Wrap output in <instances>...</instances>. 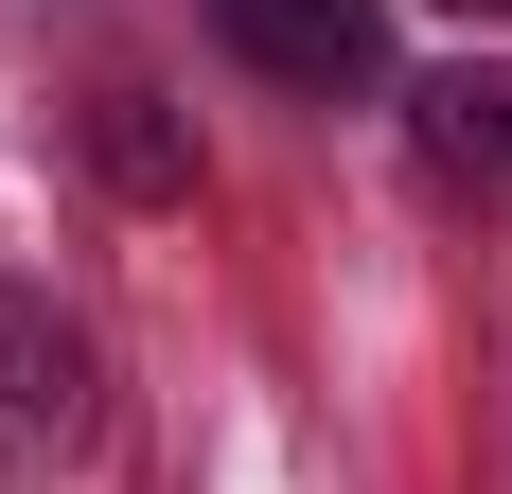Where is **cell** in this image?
Listing matches in <instances>:
<instances>
[{
  "instance_id": "obj_3",
  "label": "cell",
  "mask_w": 512,
  "mask_h": 494,
  "mask_svg": "<svg viewBox=\"0 0 512 494\" xmlns=\"http://www.w3.org/2000/svg\"><path fill=\"white\" fill-rule=\"evenodd\" d=\"M407 142H424V177H442V195L512 212V71H424Z\"/></svg>"
},
{
  "instance_id": "obj_2",
  "label": "cell",
  "mask_w": 512,
  "mask_h": 494,
  "mask_svg": "<svg viewBox=\"0 0 512 494\" xmlns=\"http://www.w3.org/2000/svg\"><path fill=\"white\" fill-rule=\"evenodd\" d=\"M212 36L248 53L265 89L336 106V89H371V71H389V0H212Z\"/></svg>"
},
{
  "instance_id": "obj_1",
  "label": "cell",
  "mask_w": 512,
  "mask_h": 494,
  "mask_svg": "<svg viewBox=\"0 0 512 494\" xmlns=\"http://www.w3.org/2000/svg\"><path fill=\"white\" fill-rule=\"evenodd\" d=\"M106 442V336L53 283H0V494H53Z\"/></svg>"
},
{
  "instance_id": "obj_4",
  "label": "cell",
  "mask_w": 512,
  "mask_h": 494,
  "mask_svg": "<svg viewBox=\"0 0 512 494\" xmlns=\"http://www.w3.org/2000/svg\"><path fill=\"white\" fill-rule=\"evenodd\" d=\"M495 18H512V0H495Z\"/></svg>"
}]
</instances>
